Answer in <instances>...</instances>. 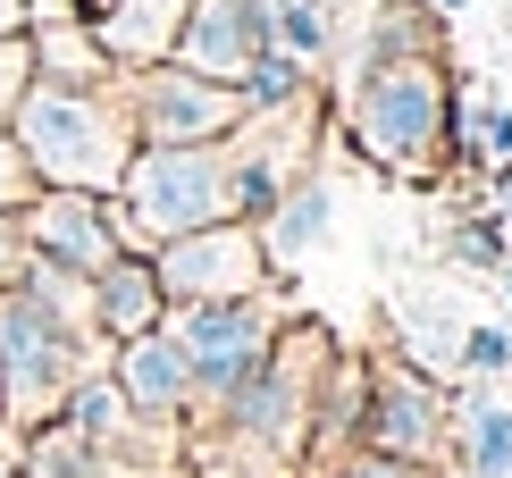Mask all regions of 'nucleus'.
Segmentation results:
<instances>
[{
  "label": "nucleus",
  "mask_w": 512,
  "mask_h": 478,
  "mask_svg": "<svg viewBox=\"0 0 512 478\" xmlns=\"http://www.w3.org/2000/svg\"><path fill=\"white\" fill-rule=\"evenodd\" d=\"M9 135L26 151L34 185L68 193H118L126 160H135V110H126V68L118 76H34L9 110Z\"/></svg>",
  "instance_id": "nucleus-1"
},
{
  "label": "nucleus",
  "mask_w": 512,
  "mask_h": 478,
  "mask_svg": "<svg viewBox=\"0 0 512 478\" xmlns=\"http://www.w3.org/2000/svg\"><path fill=\"white\" fill-rule=\"evenodd\" d=\"M454 118L462 101L445 59H378V68H353L328 101V126L378 177H437V160L454 151Z\"/></svg>",
  "instance_id": "nucleus-2"
},
{
  "label": "nucleus",
  "mask_w": 512,
  "mask_h": 478,
  "mask_svg": "<svg viewBox=\"0 0 512 478\" xmlns=\"http://www.w3.org/2000/svg\"><path fill=\"white\" fill-rule=\"evenodd\" d=\"M101 361H110V344L68 328V319H51L26 286L0 294V453H17V437H34L42 420H59V403Z\"/></svg>",
  "instance_id": "nucleus-3"
},
{
  "label": "nucleus",
  "mask_w": 512,
  "mask_h": 478,
  "mask_svg": "<svg viewBox=\"0 0 512 478\" xmlns=\"http://www.w3.org/2000/svg\"><path fill=\"white\" fill-rule=\"evenodd\" d=\"M110 219L126 252H152L168 235H194L236 219V168H227V143H135L126 177L110 193Z\"/></svg>",
  "instance_id": "nucleus-4"
},
{
  "label": "nucleus",
  "mask_w": 512,
  "mask_h": 478,
  "mask_svg": "<svg viewBox=\"0 0 512 478\" xmlns=\"http://www.w3.org/2000/svg\"><path fill=\"white\" fill-rule=\"evenodd\" d=\"M294 277H277L261 294H236V302H185V311H168V336L185 344V369H194V420L185 428H210L227 420V403L244 395V378L269 361L277 328L294 319Z\"/></svg>",
  "instance_id": "nucleus-5"
},
{
  "label": "nucleus",
  "mask_w": 512,
  "mask_h": 478,
  "mask_svg": "<svg viewBox=\"0 0 512 478\" xmlns=\"http://www.w3.org/2000/svg\"><path fill=\"white\" fill-rule=\"evenodd\" d=\"M336 344L319 319L294 311L286 328H277L269 344V361L244 378V395L227 403V420H210V428H236V437L252 445H269L277 462H303V445H311V428H319V395H328V369H336Z\"/></svg>",
  "instance_id": "nucleus-6"
},
{
  "label": "nucleus",
  "mask_w": 512,
  "mask_h": 478,
  "mask_svg": "<svg viewBox=\"0 0 512 478\" xmlns=\"http://www.w3.org/2000/svg\"><path fill=\"white\" fill-rule=\"evenodd\" d=\"M361 453H387V462L437 470L454 453V395L403 353H361V420H353Z\"/></svg>",
  "instance_id": "nucleus-7"
},
{
  "label": "nucleus",
  "mask_w": 512,
  "mask_h": 478,
  "mask_svg": "<svg viewBox=\"0 0 512 478\" xmlns=\"http://www.w3.org/2000/svg\"><path fill=\"white\" fill-rule=\"evenodd\" d=\"M143 260H152L168 311H185V302H236V294L277 286L252 219H219V227H194V235H168V244H152Z\"/></svg>",
  "instance_id": "nucleus-8"
},
{
  "label": "nucleus",
  "mask_w": 512,
  "mask_h": 478,
  "mask_svg": "<svg viewBox=\"0 0 512 478\" xmlns=\"http://www.w3.org/2000/svg\"><path fill=\"white\" fill-rule=\"evenodd\" d=\"M126 110H135V143H219L244 118V93L177 59H143L126 68Z\"/></svg>",
  "instance_id": "nucleus-9"
},
{
  "label": "nucleus",
  "mask_w": 512,
  "mask_h": 478,
  "mask_svg": "<svg viewBox=\"0 0 512 478\" xmlns=\"http://www.w3.org/2000/svg\"><path fill=\"white\" fill-rule=\"evenodd\" d=\"M269 42H277V0H185L177 34H168V59L194 76L236 84Z\"/></svg>",
  "instance_id": "nucleus-10"
},
{
  "label": "nucleus",
  "mask_w": 512,
  "mask_h": 478,
  "mask_svg": "<svg viewBox=\"0 0 512 478\" xmlns=\"http://www.w3.org/2000/svg\"><path fill=\"white\" fill-rule=\"evenodd\" d=\"M17 227L42 260L76 277H101L110 260L126 252L118 244V219H110V193H68V185H34V202H17Z\"/></svg>",
  "instance_id": "nucleus-11"
},
{
  "label": "nucleus",
  "mask_w": 512,
  "mask_h": 478,
  "mask_svg": "<svg viewBox=\"0 0 512 478\" xmlns=\"http://www.w3.org/2000/svg\"><path fill=\"white\" fill-rule=\"evenodd\" d=\"M101 369L118 378V395H126L135 420H168V428L194 420V369H185V344L168 336V319L143 328V336H126V344H110Z\"/></svg>",
  "instance_id": "nucleus-12"
},
{
  "label": "nucleus",
  "mask_w": 512,
  "mask_h": 478,
  "mask_svg": "<svg viewBox=\"0 0 512 478\" xmlns=\"http://www.w3.org/2000/svg\"><path fill=\"white\" fill-rule=\"evenodd\" d=\"M328 210H336V193H328V177L311 168V177H294L261 219H252V235H261V252H269L277 277H294V269H303V252L328 244Z\"/></svg>",
  "instance_id": "nucleus-13"
},
{
  "label": "nucleus",
  "mask_w": 512,
  "mask_h": 478,
  "mask_svg": "<svg viewBox=\"0 0 512 478\" xmlns=\"http://www.w3.org/2000/svg\"><path fill=\"white\" fill-rule=\"evenodd\" d=\"M353 59H345V76L353 68H378V59H445V17L429 9V0H378L370 17H353Z\"/></svg>",
  "instance_id": "nucleus-14"
},
{
  "label": "nucleus",
  "mask_w": 512,
  "mask_h": 478,
  "mask_svg": "<svg viewBox=\"0 0 512 478\" xmlns=\"http://www.w3.org/2000/svg\"><path fill=\"white\" fill-rule=\"evenodd\" d=\"M160 319H168V302H160L152 260H143V252H118L110 269L93 277V328H101V344H126V336L160 328Z\"/></svg>",
  "instance_id": "nucleus-15"
},
{
  "label": "nucleus",
  "mask_w": 512,
  "mask_h": 478,
  "mask_svg": "<svg viewBox=\"0 0 512 478\" xmlns=\"http://www.w3.org/2000/svg\"><path fill=\"white\" fill-rule=\"evenodd\" d=\"M345 26H353V17L336 9V0H277V42H286L311 76L345 51Z\"/></svg>",
  "instance_id": "nucleus-16"
},
{
  "label": "nucleus",
  "mask_w": 512,
  "mask_h": 478,
  "mask_svg": "<svg viewBox=\"0 0 512 478\" xmlns=\"http://www.w3.org/2000/svg\"><path fill=\"white\" fill-rule=\"evenodd\" d=\"M454 453L471 478H512V403H471L454 420Z\"/></svg>",
  "instance_id": "nucleus-17"
},
{
  "label": "nucleus",
  "mask_w": 512,
  "mask_h": 478,
  "mask_svg": "<svg viewBox=\"0 0 512 478\" xmlns=\"http://www.w3.org/2000/svg\"><path fill=\"white\" fill-rule=\"evenodd\" d=\"M311 68H303V59H294L286 51V42H269V51L261 59H252V68L236 76V93H244V110H277V101H294V93H311Z\"/></svg>",
  "instance_id": "nucleus-18"
},
{
  "label": "nucleus",
  "mask_w": 512,
  "mask_h": 478,
  "mask_svg": "<svg viewBox=\"0 0 512 478\" xmlns=\"http://www.w3.org/2000/svg\"><path fill=\"white\" fill-rule=\"evenodd\" d=\"M462 369L471 378H504L512 369V328H471L462 336Z\"/></svg>",
  "instance_id": "nucleus-19"
},
{
  "label": "nucleus",
  "mask_w": 512,
  "mask_h": 478,
  "mask_svg": "<svg viewBox=\"0 0 512 478\" xmlns=\"http://www.w3.org/2000/svg\"><path fill=\"white\" fill-rule=\"evenodd\" d=\"M26 84H34V42H26V34H0V118L17 110Z\"/></svg>",
  "instance_id": "nucleus-20"
},
{
  "label": "nucleus",
  "mask_w": 512,
  "mask_h": 478,
  "mask_svg": "<svg viewBox=\"0 0 512 478\" xmlns=\"http://www.w3.org/2000/svg\"><path fill=\"white\" fill-rule=\"evenodd\" d=\"M17 202H34V168H26V151H17L9 118H0V210H17Z\"/></svg>",
  "instance_id": "nucleus-21"
},
{
  "label": "nucleus",
  "mask_w": 512,
  "mask_h": 478,
  "mask_svg": "<svg viewBox=\"0 0 512 478\" xmlns=\"http://www.w3.org/2000/svg\"><path fill=\"white\" fill-rule=\"evenodd\" d=\"M26 260H34V244H26V227H17V210H0V294L26 277Z\"/></svg>",
  "instance_id": "nucleus-22"
},
{
  "label": "nucleus",
  "mask_w": 512,
  "mask_h": 478,
  "mask_svg": "<svg viewBox=\"0 0 512 478\" xmlns=\"http://www.w3.org/2000/svg\"><path fill=\"white\" fill-rule=\"evenodd\" d=\"M454 260H487V269H504V244H496V219H471L454 235Z\"/></svg>",
  "instance_id": "nucleus-23"
},
{
  "label": "nucleus",
  "mask_w": 512,
  "mask_h": 478,
  "mask_svg": "<svg viewBox=\"0 0 512 478\" xmlns=\"http://www.w3.org/2000/svg\"><path fill=\"white\" fill-rule=\"evenodd\" d=\"M34 26V9H26V0H0V34H26Z\"/></svg>",
  "instance_id": "nucleus-24"
},
{
  "label": "nucleus",
  "mask_w": 512,
  "mask_h": 478,
  "mask_svg": "<svg viewBox=\"0 0 512 478\" xmlns=\"http://www.w3.org/2000/svg\"><path fill=\"white\" fill-rule=\"evenodd\" d=\"M429 9H437V17H454V9H471V0H429Z\"/></svg>",
  "instance_id": "nucleus-25"
},
{
  "label": "nucleus",
  "mask_w": 512,
  "mask_h": 478,
  "mask_svg": "<svg viewBox=\"0 0 512 478\" xmlns=\"http://www.w3.org/2000/svg\"><path fill=\"white\" fill-rule=\"evenodd\" d=\"M504 294H512V260H504Z\"/></svg>",
  "instance_id": "nucleus-26"
},
{
  "label": "nucleus",
  "mask_w": 512,
  "mask_h": 478,
  "mask_svg": "<svg viewBox=\"0 0 512 478\" xmlns=\"http://www.w3.org/2000/svg\"><path fill=\"white\" fill-rule=\"evenodd\" d=\"M0 478H9V462H0Z\"/></svg>",
  "instance_id": "nucleus-27"
}]
</instances>
